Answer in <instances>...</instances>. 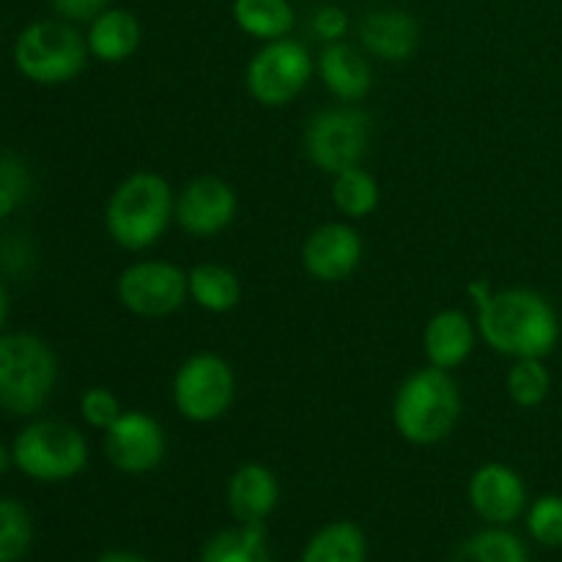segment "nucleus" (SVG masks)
<instances>
[{
    "instance_id": "1a4fd4ad",
    "label": "nucleus",
    "mask_w": 562,
    "mask_h": 562,
    "mask_svg": "<svg viewBox=\"0 0 562 562\" xmlns=\"http://www.w3.org/2000/svg\"><path fill=\"white\" fill-rule=\"evenodd\" d=\"M313 75H316V60L311 58L305 44L285 36L261 44V49L247 64L245 86L261 108L274 110L294 102Z\"/></svg>"
},
{
    "instance_id": "0eeeda50",
    "label": "nucleus",
    "mask_w": 562,
    "mask_h": 562,
    "mask_svg": "<svg viewBox=\"0 0 562 562\" xmlns=\"http://www.w3.org/2000/svg\"><path fill=\"white\" fill-rule=\"evenodd\" d=\"M371 115L357 104L340 102L311 115L302 135V148L322 173L335 176L340 170L362 165L371 146Z\"/></svg>"
},
{
    "instance_id": "72a5a7b5",
    "label": "nucleus",
    "mask_w": 562,
    "mask_h": 562,
    "mask_svg": "<svg viewBox=\"0 0 562 562\" xmlns=\"http://www.w3.org/2000/svg\"><path fill=\"white\" fill-rule=\"evenodd\" d=\"M97 562H151L137 552H126V549H113V552H104Z\"/></svg>"
},
{
    "instance_id": "dca6fc26",
    "label": "nucleus",
    "mask_w": 562,
    "mask_h": 562,
    "mask_svg": "<svg viewBox=\"0 0 562 562\" xmlns=\"http://www.w3.org/2000/svg\"><path fill=\"white\" fill-rule=\"evenodd\" d=\"M477 324L459 307H445L434 313L423 333V351H426L428 366L442 368L453 373L464 366L477 346Z\"/></svg>"
},
{
    "instance_id": "4be33fe9",
    "label": "nucleus",
    "mask_w": 562,
    "mask_h": 562,
    "mask_svg": "<svg viewBox=\"0 0 562 562\" xmlns=\"http://www.w3.org/2000/svg\"><path fill=\"white\" fill-rule=\"evenodd\" d=\"M198 562H272L263 525H234L214 532Z\"/></svg>"
},
{
    "instance_id": "f257e3e1",
    "label": "nucleus",
    "mask_w": 562,
    "mask_h": 562,
    "mask_svg": "<svg viewBox=\"0 0 562 562\" xmlns=\"http://www.w3.org/2000/svg\"><path fill=\"white\" fill-rule=\"evenodd\" d=\"M477 335L497 355L510 360H547L560 344V318L552 302L532 289L494 291L477 307Z\"/></svg>"
},
{
    "instance_id": "ddd939ff",
    "label": "nucleus",
    "mask_w": 562,
    "mask_h": 562,
    "mask_svg": "<svg viewBox=\"0 0 562 562\" xmlns=\"http://www.w3.org/2000/svg\"><path fill=\"white\" fill-rule=\"evenodd\" d=\"M467 497L475 516L486 521V527H510L530 508L525 477L514 467L499 464V461H488L472 472Z\"/></svg>"
},
{
    "instance_id": "39448f33",
    "label": "nucleus",
    "mask_w": 562,
    "mask_h": 562,
    "mask_svg": "<svg viewBox=\"0 0 562 562\" xmlns=\"http://www.w3.org/2000/svg\"><path fill=\"white\" fill-rule=\"evenodd\" d=\"M88 42L66 20H38L22 27L14 42V66L25 80L55 88L77 80L86 69Z\"/></svg>"
},
{
    "instance_id": "6e6552de",
    "label": "nucleus",
    "mask_w": 562,
    "mask_h": 562,
    "mask_svg": "<svg viewBox=\"0 0 562 562\" xmlns=\"http://www.w3.org/2000/svg\"><path fill=\"white\" fill-rule=\"evenodd\" d=\"M173 406L184 420L195 426L223 420L236 401V373L225 357L198 351L187 357L170 384Z\"/></svg>"
},
{
    "instance_id": "b1692460",
    "label": "nucleus",
    "mask_w": 562,
    "mask_h": 562,
    "mask_svg": "<svg viewBox=\"0 0 562 562\" xmlns=\"http://www.w3.org/2000/svg\"><path fill=\"white\" fill-rule=\"evenodd\" d=\"M379 181L362 165L333 176V203L346 220H366L379 209Z\"/></svg>"
},
{
    "instance_id": "4468645a",
    "label": "nucleus",
    "mask_w": 562,
    "mask_h": 562,
    "mask_svg": "<svg viewBox=\"0 0 562 562\" xmlns=\"http://www.w3.org/2000/svg\"><path fill=\"white\" fill-rule=\"evenodd\" d=\"M360 263L362 239L351 223H324L302 241V267L318 283H344Z\"/></svg>"
},
{
    "instance_id": "c756f323",
    "label": "nucleus",
    "mask_w": 562,
    "mask_h": 562,
    "mask_svg": "<svg viewBox=\"0 0 562 562\" xmlns=\"http://www.w3.org/2000/svg\"><path fill=\"white\" fill-rule=\"evenodd\" d=\"M27 192V170L14 157L0 159V217H9Z\"/></svg>"
},
{
    "instance_id": "f03ea898",
    "label": "nucleus",
    "mask_w": 562,
    "mask_h": 562,
    "mask_svg": "<svg viewBox=\"0 0 562 562\" xmlns=\"http://www.w3.org/2000/svg\"><path fill=\"white\" fill-rule=\"evenodd\" d=\"M173 223V187L154 170H135L121 179L104 206V231L126 252L151 250Z\"/></svg>"
},
{
    "instance_id": "393cba45",
    "label": "nucleus",
    "mask_w": 562,
    "mask_h": 562,
    "mask_svg": "<svg viewBox=\"0 0 562 562\" xmlns=\"http://www.w3.org/2000/svg\"><path fill=\"white\" fill-rule=\"evenodd\" d=\"M450 562H530V549L508 527H486L467 538Z\"/></svg>"
},
{
    "instance_id": "7c9ffc66",
    "label": "nucleus",
    "mask_w": 562,
    "mask_h": 562,
    "mask_svg": "<svg viewBox=\"0 0 562 562\" xmlns=\"http://www.w3.org/2000/svg\"><path fill=\"white\" fill-rule=\"evenodd\" d=\"M311 31L324 44L344 42L346 31H349V14L340 5H322V9L313 11Z\"/></svg>"
},
{
    "instance_id": "c85d7f7f",
    "label": "nucleus",
    "mask_w": 562,
    "mask_h": 562,
    "mask_svg": "<svg viewBox=\"0 0 562 562\" xmlns=\"http://www.w3.org/2000/svg\"><path fill=\"white\" fill-rule=\"evenodd\" d=\"M121 415H124V409H121V401L113 390L88 387L86 393L80 395V417L86 420L88 428H93V431L104 434Z\"/></svg>"
},
{
    "instance_id": "f3484780",
    "label": "nucleus",
    "mask_w": 562,
    "mask_h": 562,
    "mask_svg": "<svg viewBox=\"0 0 562 562\" xmlns=\"http://www.w3.org/2000/svg\"><path fill=\"white\" fill-rule=\"evenodd\" d=\"M316 75L338 102L360 104L373 88V69L366 49L346 42L324 44L316 60Z\"/></svg>"
},
{
    "instance_id": "9d476101",
    "label": "nucleus",
    "mask_w": 562,
    "mask_h": 562,
    "mask_svg": "<svg viewBox=\"0 0 562 562\" xmlns=\"http://www.w3.org/2000/svg\"><path fill=\"white\" fill-rule=\"evenodd\" d=\"M119 302L140 318H168L179 313L190 300L187 272L173 261L146 258L135 261L119 274L115 283Z\"/></svg>"
},
{
    "instance_id": "412c9836",
    "label": "nucleus",
    "mask_w": 562,
    "mask_h": 562,
    "mask_svg": "<svg viewBox=\"0 0 562 562\" xmlns=\"http://www.w3.org/2000/svg\"><path fill=\"white\" fill-rule=\"evenodd\" d=\"M300 562H368L366 532L355 521H329L313 532Z\"/></svg>"
},
{
    "instance_id": "cd10ccee",
    "label": "nucleus",
    "mask_w": 562,
    "mask_h": 562,
    "mask_svg": "<svg viewBox=\"0 0 562 562\" xmlns=\"http://www.w3.org/2000/svg\"><path fill=\"white\" fill-rule=\"evenodd\" d=\"M527 532L536 543L547 549L562 547V494H543L527 508Z\"/></svg>"
},
{
    "instance_id": "9b49d317",
    "label": "nucleus",
    "mask_w": 562,
    "mask_h": 562,
    "mask_svg": "<svg viewBox=\"0 0 562 562\" xmlns=\"http://www.w3.org/2000/svg\"><path fill=\"white\" fill-rule=\"evenodd\" d=\"M168 453V437L157 417L130 409L104 431V456L124 475H146L157 470Z\"/></svg>"
},
{
    "instance_id": "7ed1b4c3",
    "label": "nucleus",
    "mask_w": 562,
    "mask_h": 562,
    "mask_svg": "<svg viewBox=\"0 0 562 562\" xmlns=\"http://www.w3.org/2000/svg\"><path fill=\"white\" fill-rule=\"evenodd\" d=\"M461 420V390L442 368H417L401 382L393 398V426L409 445L428 448L456 431Z\"/></svg>"
},
{
    "instance_id": "2eb2a0df",
    "label": "nucleus",
    "mask_w": 562,
    "mask_h": 562,
    "mask_svg": "<svg viewBox=\"0 0 562 562\" xmlns=\"http://www.w3.org/2000/svg\"><path fill=\"white\" fill-rule=\"evenodd\" d=\"M360 44L371 58L384 64H404L417 53L420 25L409 11L373 9L360 22Z\"/></svg>"
},
{
    "instance_id": "bb28decb",
    "label": "nucleus",
    "mask_w": 562,
    "mask_h": 562,
    "mask_svg": "<svg viewBox=\"0 0 562 562\" xmlns=\"http://www.w3.org/2000/svg\"><path fill=\"white\" fill-rule=\"evenodd\" d=\"M33 547V519L20 499L0 497V562H20Z\"/></svg>"
},
{
    "instance_id": "473e14b6",
    "label": "nucleus",
    "mask_w": 562,
    "mask_h": 562,
    "mask_svg": "<svg viewBox=\"0 0 562 562\" xmlns=\"http://www.w3.org/2000/svg\"><path fill=\"white\" fill-rule=\"evenodd\" d=\"M467 291H470L472 302H475L477 307H481V305H486V302L492 300V294H494V291H492V285H488V280H472V283H470V289H467Z\"/></svg>"
},
{
    "instance_id": "c9c22d12",
    "label": "nucleus",
    "mask_w": 562,
    "mask_h": 562,
    "mask_svg": "<svg viewBox=\"0 0 562 562\" xmlns=\"http://www.w3.org/2000/svg\"><path fill=\"white\" fill-rule=\"evenodd\" d=\"M5 316H9V294H5L3 283H0V329H3Z\"/></svg>"
},
{
    "instance_id": "6ab92c4d",
    "label": "nucleus",
    "mask_w": 562,
    "mask_h": 562,
    "mask_svg": "<svg viewBox=\"0 0 562 562\" xmlns=\"http://www.w3.org/2000/svg\"><path fill=\"white\" fill-rule=\"evenodd\" d=\"M140 22L126 9H104L88 27V53L102 64H124L140 47Z\"/></svg>"
},
{
    "instance_id": "f704fd0d",
    "label": "nucleus",
    "mask_w": 562,
    "mask_h": 562,
    "mask_svg": "<svg viewBox=\"0 0 562 562\" xmlns=\"http://www.w3.org/2000/svg\"><path fill=\"white\" fill-rule=\"evenodd\" d=\"M9 467H14V461H11V448H5V445L0 442V477L9 472Z\"/></svg>"
},
{
    "instance_id": "f8f14e48",
    "label": "nucleus",
    "mask_w": 562,
    "mask_h": 562,
    "mask_svg": "<svg viewBox=\"0 0 562 562\" xmlns=\"http://www.w3.org/2000/svg\"><path fill=\"white\" fill-rule=\"evenodd\" d=\"M239 198L220 176H198L176 195V225L192 239H212L234 225Z\"/></svg>"
},
{
    "instance_id": "423d86ee",
    "label": "nucleus",
    "mask_w": 562,
    "mask_h": 562,
    "mask_svg": "<svg viewBox=\"0 0 562 562\" xmlns=\"http://www.w3.org/2000/svg\"><path fill=\"white\" fill-rule=\"evenodd\" d=\"M88 439L64 420H31L11 442V461L36 483H66L88 467Z\"/></svg>"
},
{
    "instance_id": "2f4dec72",
    "label": "nucleus",
    "mask_w": 562,
    "mask_h": 562,
    "mask_svg": "<svg viewBox=\"0 0 562 562\" xmlns=\"http://www.w3.org/2000/svg\"><path fill=\"white\" fill-rule=\"evenodd\" d=\"M49 3L66 22H91L108 9V0H49Z\"/></svg>"
},
{
    "instance_id": "aec40b11",
    "label": "nucleus",
    "mask_w": 562,
    "mask_h": 562,
    "mask_svg": "<svg viewBox=\"0 0 562 562\" xmlns=\"http://www.w3.org/2000/svg\"><path fill=\"white\" fill-rule=\"evenodd\" d=\"M187 289H190V300L201 311L214 313V316H225V313L236 311L241 302L239 274L234 269L223 267V263L206 261L187 269Z\"/></svg>"
},
{
    "instance_id": "20e7f679",
    "label": "nucleus",
    "mask_w": 562,
    "mask_h": 562,
    "mask_svg": "<svg viewBox=\"0 0 562 562\" xmlns=\"http://www.w3.org/2000/svg\"><path fill=\"white\" fill-rule=\"evenodd\" d=\"M58 384L53 346L31 333L0 335V412L33 417L47 406Z\"/></svg>"
},
{
    "instance_id": "5701e85b",
    "label": "nucleus",
    "mask_w": 562,
    "mask_h": 562,
    "mask_svg": "<svg viewBox=\"0 0 562 562\" xmlns=\"http://www.w3.org/2000/svg\"><path fill=\"white\" fill-rule=\"evenodd\" d=\"M234 22L258 42L285 38L296 25V11L289 0H234Z\"/></svg>"
},
{
    "instance_id": "a878e982",
    "label": "nucleus",
    "mask_w": 562,
    "mask_h": 562,
    "mask_svg": "<svg viewBox=\"0 0 562 562\" xmlns=\"http://www.w3.org/2000/svg\"><path fill=\"white\" fill-rule=\"evenodd\" d=\"M505 390H508V398L519 409H536L549 398L552 373L538 357L514 360V366L508 368V376H505Z\"/></svg>"
},
{
    "instance_id": "a211bd4d",
    "label": "nucleus",
    "mask_w": 562,
    "mask_h": 562,
    "mask_svg": "<svg viewBox=\"0 0 562 562\" xmlns=\"http://www.w3.org/2000/svg\"><path fill=\"white\" fill-rule=\"evenodd\" d=\"M225 499L236 525H263L280 505V481L269 467L247 461L231 475Z\"/></svg>"
}]
</instances>
